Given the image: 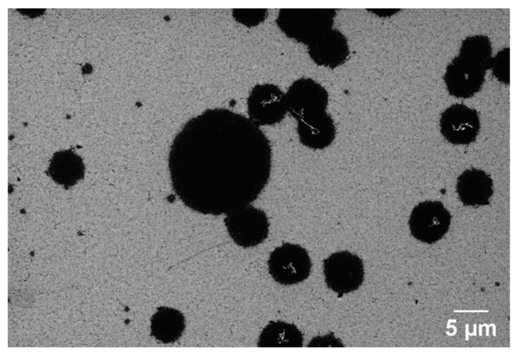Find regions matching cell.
I'll return each mask as SVG.
<instances>
[{
    "mask_svg": "<svg viewBox=\"0 0 516 353\" xmlns=\"http://www.w3.org/2000/svg\"><path fill=\"white\" fill-rule=\"evenodd\" d=\"M473 326H474L473 332L472 333H470L469 331V324H467L466 325V341H468L469 340V335H470V336H473V335L476 336L477 335V324H474L473 325Z\"/></svg>",
    "mask_w": 516,
    "mask_h": 353,
    "instance_id": "cell-20",
    "label": "cell"
},
{
    "mask_svg": "<svg viewBox=\"0 0 516 353\" xmlns=\"http://www.w3.org/2000/svg\"><path fill=\"white\" fill-rule=\"evenodd\" d=\"M308 48L309 54L316 64L332 69L343 64L349 53L346 37L337 30H328Z\"/></svg>",
    "mask_w": 516,
    "mask_h": 353,
    "instance_id": "cell-10",
    "label": "cell"
},
{
    "mask_svg": "<svg viewBox=\"0 0 516 353\" xmlns=\"http://www.w3.org/2000/svg\"><path fill=\"white\" fill-rule=\"evenodd\" d=\"M270 142L250 119L227 109H207L187 121L171 143L173 188L188 208L228 214L256 200L270 176Z\"/></svg>",
    "mask_w": 516,
    "mask_h": 353,
    "instance_id": "cell-1",
    "label": "cell"
},
{
    "mask_svg": "<svg viewBox=\"0 0 516 353\" xmlns=\"http://www.w3.org/2000/svg\"><path fill=\"white\" fill-rule=\"evenodd\" d=\"M451 216L439 201H426L414 208L409 220L412 235L427 242L441 238L448 230Z\"/></svg>",
    "mask_w": 516,
    "mask_h": 353,
    "instance_id": "cell-8",
    "label": "cell"
},
{
    "mask_svg": "<svg viewBox=\"0 0 516 353\" xmlns=\"http://www.w3.org/2000/svg\"><path fill=\"white\" fill-rule=\"evenodd\" d=\"M288 112L297 121H303L325 111L328 94L321 85L309 78L294 81L285 93Z\"/></svg>",
    "mask_w": 516,
    "mask_h": 353,
    "instance_id": "cell-6",
    "label": "cell"
},
{
    "mask_svg": "<svg viewBox=\"0 0 516 353\" xmlns=\"http://www.w3.org/2000/svg\"><path fill=\"white\" fill-rule=\"evenodd\" d=\"M451 322L452 323H456V320H455V319H449V320H448L447 326H446V328H453V332L452 333H450L448 331L446 332L447 335H448V336H453L457 332V329H456V327L455 326H454V325H450V323H451Z\"/></svg>",
    "mask_w": 516,
    "mask_h": 353,
    "instance_id": "cell-19",
    "label": "cell"
},
{
    "mask_svg": "<svg viewBox=\"0 0 516 353\" xmlns=\"http://www.w3.org/2000/svg\"><path fill=\"white\" fill-rule=\"evenodd\" d=\"M272 278L281 284L302 282L310 275L312 263L305 249L298 244L284 243L276 247L267 261Z\"/></svg>",
    "mask_w": 516,
    "mask_h": 353,
    "instance_id": "cell-3",
    "label": "cell"
},
{
    "mask_svg": "<svg viewBox=\"0 0 516 353\" xmlns=\"http://www.w3.org/2000/svg\"><path fill=\"white\" fill-rule=\"evenodd\" d=\"M303 337L293 324L282 321H271L263 329L257 346L263 347H300Z\"/></svg>",
    "mask_w": 516,
    "mask_h": 353,
    "instance_id": "cell-15",
    "label": "cell"
},
{
    "mask_svg": "<svg viewBox=\"0 0 516 353\" xmlns=\"http://www.w3.org/2000/svg\"><path fill=\"white\" fill-rule=\"evenodd\" d=\"M323 273L327 286L339 293L357 289L364 280L362 259L348 251L330 255L323 261Z\"/></svg>",
    "mask_w": 516,
    "mask_h": 353,
    "instance_id": "cell-5",
    "label": "cell"
},
{
    "mask_svg": "<svg viewBox=\"0 0 516 353\" xmlns=\"http://www.w3.org/2000/svg\"><path fill=\"white\" fill-rule=\"evenodd\" d=\"M440 126L444 137L455 145L474 142L480 127L476 110L460 104L452 105L441 114Z\"/></svg>",
    "mask_w": 516,
    "mask_h": 353,
    "instance_id": "cell-9",
    "label": "cell"
},
{
    "mask_svg": "<svg viewBox=\"0 0 516 353\" xmlns=\"http://www.w3.org/2000/svg\"><path fill=\"white\" fill-rule=\"evenodd\" d=\"M233 15L238 22L252 27L263 22L267 16V11L264 9H236Z\"/></svg>",
    "mask_w": 516,
    "mask_h": 353,
    "instance_id": "cell-16",
    "label": "cell"
},
{
    "mask_svg": "<svg viewBox=\"0 0 516 353\" xmlns=\"http://www.w3.org/2000/svg\"><path fill=\"white\" fill-rule=\"evenodd\" d=\"M300 142L313 149H323L335 138L336 129L331 117L326 112L310 119L297 122Z\"/></svg>",
    "mask_w": 516,
    "mask_h": 353,
    "instance_id": "cell-12",
    "label": "cell"
},
{
    "mask_svg": "<svg viewBox=\"0 0 516 353\" xmlns=\"http://www.w3.org/2000/svg\"><path fill=\"white\" fill-rule=\"evenodd\" d=\"M224 222L230 237L244 248L261 244L269 232V223L266 213L252 205L227 214Z\"/></svg>",
    "mask_w": 516,
    "mask_h": 353,
    "instance_id": "cell-4",
    "label": "cell"
},
{
    "mask_svg": "<svg viewBox=\"0 0 516 353\" xmlns=\"http://www.w3.org/2000/svg\"><path fill=\"white\" fill-rule=\"evenodd\" d=\"M85 166L81 157L71 150L55 153L48 168L49 175L64 187L75 185L84 175Z\"/></svg>",
    "mask_w": 516,
    "mask_h": 353,
    "instance_id": "cell-14",
    "label": "cell"
},
{
    "mask_svg": "<svg viewBox=\"0 0 516 353\" xmlns=\"http://www.w3.org/2000/svg\"><path fill=\"white\" fill-rule=\"evenodd\" d=\"M493 74L500 81L509 83V49L499 51L494 60Z\"/></svg>",
    "mask_w": 516,
    "mask_h": 353,
    "instance_id": "cell-17",
    "label": "cell"
},
{
    "mask_svg": "<svg viewBox=\"0 0 516 353\" xmlns=\"http://www.w3.org/2000/svg\"><path fill=\"white\" fill-rule=\"evenodd\" d=\"M150 334L163 343L177 341L185 328V319L179 310L165 306L157 308L150 319Z\"/></svg>",
    "mask_w": 516,
    "mask_h": 353,
    "instance_id": "cell-13",
    "label": "cell"
},
{
    "mask_svg": "<svg viewBox=\"0 0 516 353\" xmlns=\"http://www.w3.org/2000/svg\"><path fill=\"white\" fill-rule=\"evenodd\" d=\"M456 191L465 205H487L493 193L492 180L483 170L467 169L457 178Z\"/></svg>",
    "mask_w": 516,
    "mask_h": 353,
    "instance_id": "cell-11",
    "label": "cell"
},
{
    "mask_svg": "<svg viewBox=\"0 0 516 353\" xmlns=\"http://www.w3.org/2000/svg\"><path fill=\"white\" fill-rule=\"evenodd\" d=\"M453 312L454 313H455V312H456V313L457 312H460V313H462V312H464V313H466V312H469V313H470V312H471V313L484 312V313H486V312H488L489 310H454Z\"/></svg>",
    "mask_w": 516,
    "mask_h": 353,
    "instance_id": "cell-21",
    "label": "cell"
},
{
    "mask_svg": "<svg viewBox=\"0 0 516 353\" xmlns=\"http://www.w3.org/2000/svg\"><path fill=\"white\" fill-rule=\"evenodd\" d=\"M247 104L249 119L258 126L278 124L288 112L285 94L272 84L255 86Z\"/></svg>",
    "mask_w": 516,
    "mask_h": 353,
    "instance_id": "cell-7",
    "label": "cell"
},
{
    "mask_svg": "<svg viewBox=\"0 0 516 353\" xmlns=\"http://www.w3.org/2000/svg\"><path fill=\"white\" fill-rule=\"evenodd\" d=\"M484 326H485L486 327V335L487 336H488L489 335V327H491V326H492L493 327V332H492L493 336H496V326H495V325L494 324H493V323H491V324H490L489 325H488L487 324L485 323V324H483V325H481V324H480L479 325V335L480 336H481L482 335V327H484Z\"/></svg>",
    "mask_w": 516,
    "mask_h": 353,
    "instance_id": "cell-18",
    "label": "cell"
},
{
    "mask_svg": "<svg viewBox=\"0 0 516 353\" xmlns=\"http://www.w3.org/2000/svg\"><path fill=\"white\" fill-rule=\"evenodd\" d=\"M334 11L329 9H281L277 24L288 36L310 45L331 29Z\"/></svg>",
    "mask_w": 516,
    "mask_h": 353,
    "instance_id": "cell-2",
    "label": "cell"
}]
</instances>
